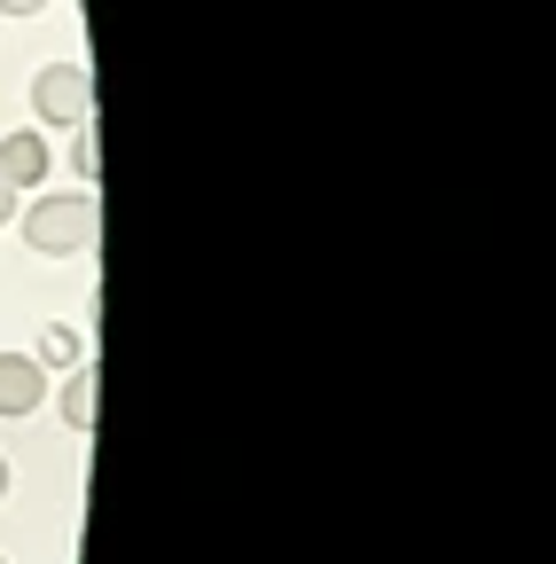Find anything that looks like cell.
I'll return each mask as SVG.
<instances>
[{"label":"cell","mask_w":556,"mask_h":564,"mask_svg":"<svg viewBox=\"0 0 556 564\" xmlns=\"http://www.w3.org/2000/svg\"><path fill=\"white\" fill-rule=\"evenodd\" d=\"M17 220H24V243H32L40 259H72V251H87L95 228H102V220H95V188H63V196L47 188L40 204L17 212Z\"/></svg>","instance_id":"6da1fadb"},{"label":"cell","mask_w":556,"mask_h":564,"mask_svg":"<svg viewBox=\"0 0 556 564\" xmlns=\"http://www.w3.org/2000/svg\"><path fill=\"white\" fill-rule=\"evenodd\" d=\"M32 118H40V126H87V118H95L87 63H47L40 79H32Z\"/></svg>","instance_id":"7a4b0ae2"},{"label":"cell","mask_w":556,"mask_h":564,"mask_svg":"<svg viewBox=\"0 0 556 564\" xmlns=\"http://www.w3.org/2000/svg\"><path fill=\"white\" fill-rule=\"evenodd\" d=\"M47 173H55V141H47V126H17L9 141H0V181H9L17 196L40 188Z\"/></svg>","instance_id":"3957f363"},{"label":"cell","mask_w":556,"mask_h":564,"mask_svg":"<svg viewBox=\"0 0 556 564\" xmlns=\"http://www.w3.org/2000/svg\"><path fill=\"white\" fill-rule=\"evenodd\" d=\"M47 408V369L32 352H0V415H40Z\"/></svg>","instance_id":"277c9868"},{"label":"cell","mask_w":556,"mask_h":564,"mask_svg":"<svg viewBox=\"0 0 556 564\" xmlns=\"http://www.w3.org/2000/svg\"><path fill=\"white\" fill-rule=\"evenodd\" d=\"M95 384H102V377H95V361H79V369H72V384H63V400H55V408H63V432H79V440L95 432Z\"/></svg>","instance_id":"5b68a950"},{"label":"cell","mask_w":556,"mask_h":564,"mask_svg":"<svg viewBox=\"0 0 556 564\" xmlns=\"http://www.w3.org/2000/svg\"><path fill=\"white\" fill-rule=\"evenodd\" d=\"M32 361H40V369H79V361H87V337L63 329V322H47L40 345H32Z\"/></svg>","instance_id":"8992f818"},{"label":"cell","mask_w":556,"mask_h":564,"mask_svg":"<svg viewBox=\"0 0 556 564\" xmlns=\"http://www.w3.org/2000/svg\"><path fill=\"white\" fill-rule=\"evenodd\" d=\"M79 141H72V173H79V188H95V173H102V150H95V118L87 126H72Z\"/></svg>","instance_id":"52a82bcc"},{"label":"cell","mask_w":556,"mask_h":564,"mask_svg":"<svg viewBox=\"0 0 556 564\" xmlns=\"http://www.w3.org/2000/svg\"><path fill=\"white\" fill-rule=\"evenodd\" d=\"M47 0H0V17H40Z\"/></svg>","instance_id":"ba28073f"},{"label":"cell","mask_w":556,"mask_h":564,"mask_svg":"<svg viewBox=\"0 0 556 564\" xmlns=\"http://www.w3.org/2000/svg\"><path fill=\"white\" fill-rule=\"evenodd\" d=\"M0 220H17V188L9 181H0Z\"/></svg>","instance_id":"9c48e42d"},{"label":"cell","mask_w":556,"mask_h":564,"mask_svg":"<svg viewBox=\"0 0 556 564\" xmlns=\"http://www.w3.org/2000/svg\"><path fill=\"white\" fill-rule=\"evenodd\" d=\"M0 494H9V455H0Z\"/></svg>","instance_id":"30bf717a"},{"label":"cell","mask_w":556,"mask_h":564,"mask_svg":"<svg viewBox=\"0 0 556 564\" xmlns=\"http://www.w3.org/2000/svg\"><path fill=\"white\" fill-rule=\"evenodd\" d=\"M0 564H9V556H0Z\"/></svg>","instance_id":"8fae6325"}]
</instances>
